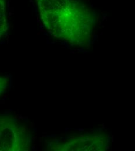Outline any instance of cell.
<instances>
[{
    "mask_svg": "<svg viewBox=\"0 0 135 151\" xmlns=\"http://www.w3.org/2000/svg\"><path fill=\"white\" fill-rule=\"evenodd\" d=\"M43 24L58 40L83 47L92 42L96 15L80 0H36Z\"/></svg>",
    "mask_w": 135,
    "mask_h": 151,
    "instance_id": "1",
    "label": "cell"
},
{
    "mask_svg": "<svg viewBox=\"0 0 135 151\" xmlns=\"http://www.w3.org/2000/svg\"><path fill=\"white\" fill-rule=\"evenodd\" d=\"M31 145V134L26 126L15 117H0V151H29Z\"/></svg>",
    "mask_w": 135,
    "mask_h": 151,
    "instance_id": "2",
    "label": "cell"
},
{
    "mask_svg": "<svg viewBox=\"0 0 135 151\" xmlns=\"http://www.w3.org/2000/svg\"><path fill=\"white\" fill-rule=\"evenodd\" d=\"M8 28L5 0H0V39L6 34Z\"/></svg>",
    "mask_w": 135,
    "mask_h": 151,
    "instance_id": "3",
    "label": "cell"
},
{
    "mask_svg": "<svg viewBox=\"0 0 135 151\" xmlns=\"http://www.w3.org/2000/svg\"><path fill=\"white\" fill-rule=\"evenodd\" d=\"M9 84V78L0 75V96L5 93Z\"/></svg>",
    "mask_w": 135,
    "mask_h": 151,
    "instance_id": "4",
    "label": "cell"
}]
</instances>
